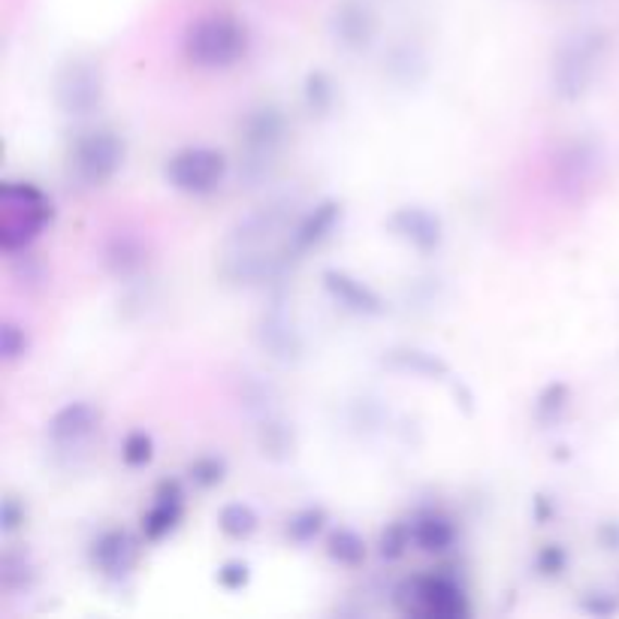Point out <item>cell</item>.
<instances>
[{
    "mask_svg": "<svg viewBox=\"0 0 619 619\" xmlns=\"http://www.w3.org/2000/svg\"><path fill=\"white\" fill-rule=\"evenodd\" d=\"M248 52V30L239 18L202 15L185 34V58L200 70H227Z\"/></svg>",
    "mask_w": 619,
    "mask_h": 619,
    "instance_id": "1",
    "label": "cell"
},
{
    "mask_svg": "<svg viewBox=\"0 0 619 619\" xmlns=\"http://www.w3.org/2000/svg\"><path fill=\"white\" fill-rule=\"evenodd\" d=\"M3 218H0V248L7 255L25 251L52 221V202L30 182H7L0 188Z\"/></svg>",
    "mask_w": 619,
    "mask_h": 619,
    "instance_id": "2",
    "label": "cell"
},
{
    "mask_svg": "<svg viewBox=\"0 0 619 619\" xmlns=\"http://www.w3.org/2000/svg\"><path fill=\"white\" fill-rule=\"evenodd\" d=\"M602 54H605V34L602 30H580L574 37L562 40V46L553 54V95L566 103L580 100L593 85Z\"/></svg>",
    "mask_w": 619,
    "mask_h": 619,
    "instance_id": "3",
    "label": "cell"
},
{
    "mask_svg": "<svg viewBox=\"0 0 619 619\" xmlns=\"http://www.w3.org/2000/svg\"><path fill=\"white\" fill-rule=\"evenodd\" d=\"M124 163V139L109 127L85 131L70 146V173L88 188L109 185Z\"/></svg>",
    "mask_w": 619,
    "mask_h": 619,
    "instance_id": "4",
    "label": "cell"
},
{
    "mask_svg": "<svg viewBox=\"0 0 619 619\" xmlns=\"http://www.w3.org/2000/svg\"><path fill=\"white\" fill-rule=\"evenodd\" d=\"M227 158L224 151L209 149V146H190V149L175 151L173 158L163 166V175L170 188L188 197H206L215 194L224 178H227Z\"/></svg>",
    "mask_w": 619,
    "mask_h": 619,
    "instance_id": "5",
    "label": "cell"
},
{
    "mask_svg": "<svg viewBox=\"0 0 619 619\" xmlns=\"http://www.w3.org/2000/svg\"><path fill=\"white\" fill-rule=\"evenodd\" d=\"M236 134H239L245 166L255 173L275 161V154L282 151L284 139H287V115L275 103H260L245 112Z\"/></svg>",
    "mask_w": 619,
    "mask_h": 619,
    "instance_id": "6",
    "label": "cell"
},
{
    "mask_svg": "<svg viewBox=\"0 0 619 619\" xmlns=\"http://www.w3.org/2000/svg\"><path fill=\"white\" fill-rule=\"evenodd\" d=\"M54 103L70 119H85L103 103V73L91 58H70L54 73Z\"/></svg>",
    "mask_w": 619,
    "mask_h": 619,
    "instance_id": "7",
    "label": "cell"
},
{
    "mask_svg": "<svg viewBox=\"0 0 619 619\" xmlns=\"http://www.w3.org/2000/svg\"><path fill=\"white\" fill-rule=\"evenodd\" d=\"M403 610L420 617L454 619L469 614V598L450 574H423L403 586Z\"/></svg>",
    "mask_w": 619,
    "mask_h": 619,
    "instance_id": "8",
    "label": "cell"
},
{
    "mask_svg": "<svg viewBox=\"0 0 619 619\" xmlns=\"http://www.w3.org/2000/svg\"><path fill=\"white\" fill-rule=\"evenodd\" d=\"M290 251L284 245L282 251H267V245L251 248H230L221 260V275L236 284H267L278 282L282 272L290 267Z\"/></svg>",
    "mask_w": 619,
    "mask_h": 619,
    "instance_id": "9",
    "label": "cell"
},
{
    "mask_svg": "<svg viewBox=\"0 0 619 619\" xmlns=\"http://www.w3.org/2000/svg\"><path fill=\"white\" fill-rule=\"evenodd\" d=\"M255 338L260 350L282 366H297L306 357V338L299 333L297 321L282 309V306H272L260 321H257Z\"/></svg>",
    "mask_w": 619,
    "mask_h": 619,
    "instance_id": "10",
    "label": "cell"
},
{
    "mask_svg": "<svg viewBox=\"0 0 619 619\" xmlns=\"http://www.w3.org/2000/svg\"><path fill=\"white\" fill-rule=\"evenodd\" d=\"M387 230L393 236L414 248L418 255H435L442 243H445V224L426 206H399L391 218H387Z\"/></svg>",
    "mask_w": 619,
    "mask_h": 619,
    "instance_id": "11",
    "label": "cell"
},
{
    "mask_svg": "<svg viewBox=\"0 0 619 619\" xmlns=\"http://www.w3.org/2000/svg\"><path fill=\"white\" fill-rule=\"evenodd\" d=\"M330 34L345 52H366L377 37V15L363 0H342L330 15Z\"/></svg>",
    "mask_w": 619,
    "mask_h": 619,
    "instance_id": "12",
    "label": "cell"
},
{
    "mask_svg": "<svg viewBox=\"0 0 619 619\" xmlns=\"http://www.w3.org/2000/svg\"><path fill=\"white\" fill-rule=\"evenodd\" d=\"M326 294L336 299L342 309H348L350 314L360 318H381L387 311V302L377 294L372 284H366L363 278L350 275L345 270H326L321 275Z\"/></svg>",
    "mask_w": 619,
    "mask_h": 619,
    "instance_id": "13",
    "label": "cell"
},
{
    "mask_svg": "<svg viewBox=\"0 0 619 619\" xmlns=\"http://www.w3.org/2000/svg\"><path fill=\"white\" fill-rule=\"evenodd\" d=\"M136 559H139V544L127 529H107L91 544V566L103 578H127L134 571Z\"/></svg>",
    "mask_w": 619,
    "mask_h": 619,
    "instance_id": "14",
    "label": "cell"
},
{
    "mask_svg": "<svg viewBox=\"0 0 619 619\" xmlns=\"http://www.w3.org/2000/svg\"><path fill=\"white\" fill-rule=\"evenodd\" d=\"M290 224V202H270L260 206L251 215H245L236 227L230 230L227 248H251V245H267L275 239Z\"/></svg>",
    "mask_w": 619,
    "mask_h": 619,
    "instance_id": "15",
    "label": "cell"
},
{
    "mask_svg": "<svg viewBox=\"0 0 619 619\" xmlns=\"http://www.w3.org/2000/svg\"><path fill=\"white\" fill-rule=\"evenodd\" d=\"M595 161H598V154H595V146L590 139H571V143H566L562 149L556 151V158H553V182H556V188L562 190V194L583 188L593 178Z\"/></svg>",
    "mask_w": 619,
    "mask_h": 619,
    "instance_id": "16",
    "label": "cell"
},
{
    "mask_svg": "<svg viewBox=\"0 0 619 619\" xmlns=\"http://www.w3.org/2000/svg\"><path fill=\"white\" fill-rule=\"evenodd\" d=\"M338 218H342V206H338L336 200L318 202L309 215L299 218L297 227L290 230V236H287V251H290V257L297 260V257H302L306 251H311V248L326 243V239L333 236V230H336Z\"/></svg>",
    "mask_w": 619,
    "mask_h": 619,
    "instance_id": "17",
    "label": "cell"
},
{
    "mask_svg": "<svg viewBox=\"0 0 619 619\" xmlns=\"http://www.w3.org/2000/svg\"><path fill=\"white\" fill-rule=\"evenodd\" d=\"M100 423V411L91 403H67L49 420V442L54 447H79Z\"/></svg>",
    "mask_w": 619,
    "mask_h": 619,
    "instance_id": "18",
    "label": "cell"
},
{
    "mask_svg": "<svg viewBox=\"0 0 619 619\" xmlns=\"http://www.w3.org/2000/svg\"><path fill=\"white\" fill-rule=\"evenodd\" d=\"M185 513V493L178 481H163L158 486V496L149 511L143 513V535L146 541H163L170 532H175V525L182 523Z\"/></svg>",
    "mask_w": 619,
    "mask_h": 619,
    "instance_id": "19",
    "label": "cell"
},
{
    "mask_svg": "<svg viewBox=\"0 0 619 619\" xmlns=\"http://www.w3.org/2000/svg\"><path fill=\"white\" fill-rule=\"evenodd\" d=\"M103 263L115 278H134L149 263V248L136 233H115L103 248Z\"/></svg>",
    "mask_w": 619,
    "mask_h": 619,
    "instance_id": "20",
    "label": "cell"
},
{
    "mask_svg": "<svg viewBox=\"0 0 619 619\" xmlns=\"http://www.w3.org/2000/svg\"><path fill=\"white\" fill-rule=\"evenodd\" d=\"M384 76L396 85V88H418L420 82L430 76V58L420 46L411 42H399L391 52L384 54Z\"/></svg>",
    "mask_w": 619,
    "mask_h": 619,
    "instance_id": "21",
    "label": "cell"
},
{
    "mask_svg": "<svg viewBox=\"0 0 619 619\" xmlns=\"http://www.w3.org/2000/svg\"><path fill=\"white\" fill-rule=\"evenodd\" d=\"M257 447L272 462H287V459L294 457V450H297L294 426L278 411L267 414V418H257Z\"/></svg>",
    "mask_w": 619,
    "mask_h": 619,
    "instance_id": "22",
    "label": "cell"
},
{
    "mask_svg": "<svg viewBox=\"0 0 619 619\" xmlns=\"http://www.w3.org/2000/svg\"><path fill=\"white\" fill-rule=\"evenodd\" d=\"M411 535H414V547L423 553H445L457 541V525L445 513L423 511L411 520Z\"/></svg>",
    "mask_w": 619,
    "mask_h": 619,
    "instance_id": "23",
    "label": "cell"
},
{
    "mask_svg": "<svg viewBox=\"0 0 619 619\" xmlns=\"http://www.w3.org/2000/svg\"><path fill=\"white\" fill-rule=\"evenodd\" d=\"M384 363L403 372V375H418L426 377V381H445L450 375V366L438 357V354H430V350L420 348H396L384 357Z\"/></svg>",
    "mask_w": 619,
    "mask_h": 619,
    "instance_id": "24",
    "label": "cell"
},
{
    "mask_svg": "<svg viewBox=\"0 0 619 619\" xmlns=\"http://www.w3.org/2000/svg\"><path fill=\"white\" fill-rule=\"evenodd\" d=\"M326 553H330V559L338 562V566L345 568H357L366 562V541L348 529V525H338L330 532V541H326Z\"/></svg>",
    "mask_w": 619,
    "mask_h": 619,
    "instance_id": "25",
    "label": "cell"
},
{
    "mask_svg": "<svg viewBox=\"0 0 619 619\" xmlns=\"http://www.w3.org/2000/svg\"><path fill=\"white\" fill-rule=\"evenodd\" d=\"M302 97H306V107L311 115H326L336 107V79L326 73V70H311L302 85Z\"/></svg>",
    "mask_w": 619,
    "mask_h": 619,
    "instance_id": "26",
    "label": "cell"
},
{
    "mask_svg": "<svg viewBox=\"0 0 619 619\" xmlns=\"http://www.w3.org/2000/svg\"><path fill=\"white\" fill-rule=\"evenodd\" d=\"M568 403H571V391H568L566 381H550V384L535 396V423H538L541 430L559 423V418L566 414Z\"/></svg>",
    "mask_w": 619,
    "mask_h": 619,
    "instance_id": "27",
    "label": "cell"
},
{
    "mask_svg": "<svg viewBox=\"0 0 619 619\" xmlns=\"http://www.w3.org/2000/svg\"><path fill=\"white\" fill-rule=\"evenodd\" d=\"M257 513L251 505H245V502H230L224 505L221 511H218V529L233 541H245L251 538L257 532Z\"/></svg>",
    "mask_w": 619,
    "mask_h": 619,
    "instance_id": "28",
    "label": "cell"
},
{
    "mask_svg": "<svg viewBox=\"0 0 619 619\" xmlns=\"http://www.w3.org/2000/svg\"><path fill=\"white\" fill-rule=\"evenodd\" d=\"M34 578H37V571H34V562L27 559V553L22 550L3 553V559H0V583H3V590H10V593L30 590Z\"/></svg>",
    "mask_w": 619,
    "mask_h": 619,
    "instance_id": "29",
    "label": "cell"
},
{
    "mask_svg": "<svg viewBox=\"0 0 619 619\" xmlns=\"http://www.w3.org/2000/svg\"><path fill=\"white\" fill-rule=\"evenodd\" d=\"M323 525H326V511L323 508H299L297 513L287 517L284 535L294 544H311L323 532Z\"/></svg>",
    "mask_w": 619,
    "mask_h": 619,
    "instance_id": "30",
    "label": "cell"
},
{
    "mask_svg": "<svg viewBox=\"0 0 619 619\" xmlns=\"http://www.w3.org/2000/svg\"><path fill=\"white\" fill-rule=\"evenodd\" d=\"M411 544H414V535H411V523H403V520H396V523L387 525V529L381 532V541H377V547H381V556H384V559H391V562L403 559Z\"/></svg>",
    "mask_w": 619,
    "mask_h": 619,
    "instance_id": "31",
    "label": "cell"
},
{
    "mask_svg": "<svg viewBox=\"0 0 619 619\" xmlns=\"http://www.w3.org/2000/svg\"><path fill=\"white\" fill-rule=\"evenodd\" d=\"M188 474L194 484L200 486V490H212L224 481V474H227V462L215 454H206V457H197L194 462L188 466Z\"/></svg>",
    "mask_w": 619,
    "mask_h": 619,
    "instance_id": "32",
    "label": "cell"
},
{
    "mask_svg": "<svg viewBox=\"0 0 619 619\" xmlns=\"http://www.w3.org/2000/svg\"><path fill=\"white\" fill-rule=\"evenodd\" d=\"M151 457H154V442L146 430H134L124 435L122 442V459L131 466V469H143L149 466Z\"/></svg>",
    "mask_w": 619,
    "mask_h": 619,
    "instance_id": "33",
    "label": "cell"
},
{
    "mask_svg": "<svg viewBox=\"0 0 619 619\" xmlns=\"http://www.w3.org/2000/svg\"><path fill=\"white\" fill-rule=\"evenodd\" d=\"M0 354H3L7 363H13V360L27 354V333L18 323L7 321L0 326Z\"/></svg>",
    "mask_w": 619,
    "mask_h": 619,
    "instance_id": "34",
    "label": "cell"
},
{
    "mask_svg": "<svg viewBox=\"0 0 619 619\" xmlns=\"http://www.w3.org/2000/svg\"><path fill=\"white\" fill-rule=\"evenodd\" d=\"M568 566V553L562 544H547L541 547V553L535 556V568H538L544 578H559Z\"/></svg>",
    "mask_w": 619,
    "mask_h": 619,
    "instance_id": "35",
    "label": "cell"
},
{
    "mask_svg": "<svg viewBox=\"0 0 619 619\" xmlns=\"http://www.w3.org/2000/svg\"><path fill=\"white\" fill-rule=\"evenodd\" d=\"M248 580H251V568L239 562V559H233V562H224V566L218 568V583L230 590V593H236V590H243L248 586Z\"/></svg>",
    "mask_w": 619,
    "mask_h": 619,
    "instance_id": "36",
    "label": "cell"
},
{
    "mask_svg": "<svg viewBox=\"0 0 619 619\" xmlns=\"http://www.w3.org/2000/svg\"><path fill=\"white\" fill-rule=\"evenodd\" d=\"M25 520H27L25 505H22L15 496L3 498V513H0L3 532H7V535H13V532H18V529L25 525Z\"/></svg>",
    "mask_w": 619,
    "mask_h": 619,
    "instance_id": "37",
    "label": "cell"
}]
</instances>
